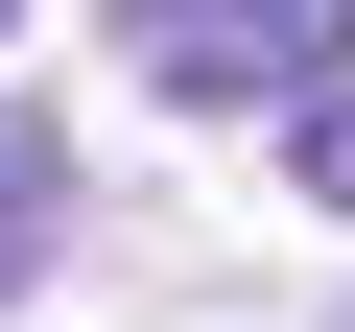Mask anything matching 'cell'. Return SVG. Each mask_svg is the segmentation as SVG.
<instances>
[{"mask_svg":"<svg viewBox=\"0 0 355 332\" xmlns=\"http://www.w3.org/2000/svg\"><path fill=\"white\" fill-rule=\"evenodd\" d=\"M119 72L190 95V119H284L355 72V0H119Z\"/></svg>","mask_w":355,"mask_h":332,"instance_id":"obj_1","label":"cell"},{"mask_svg":"<svg viewBox=\"0 0 355 332\" xmlns=\"http://www.w3.org/2000/svg\"><path fill=\"white\" fill-rule=\"evenodd\" d=\"M48 238H71V142H48V119H0V308L48 285Z\"/></svg>","mask_w":355,"mask_h":332,"instance_id":"obj_2","label":"cell"},{"mask_svg":"<svg viewBox=\"0 0 355 332\" xmlns=\"http://www.w3.org/2000/svg\"><path fill=\"white\" fill-rule=\"evenodd\" d=\"M284 190H308V214H355V72H331V95H284Z\"/></svg>","mask_w":355,"mask_h":332,"instance_id":"obj_3","label":"cell"},{"mask_svg":"<svg viewBox=\"0 0 355 332\" xmlns=\"http://www.w3.org/2000/svg\"><path fill=\"white\" fill-rule=\"evenodd\" d=\"M0 24H24V0H0Z\"/></svg>","mask_w":355,"mask_h":332,"instance_id":"obj_4","label":"cell"}]
</instances>
